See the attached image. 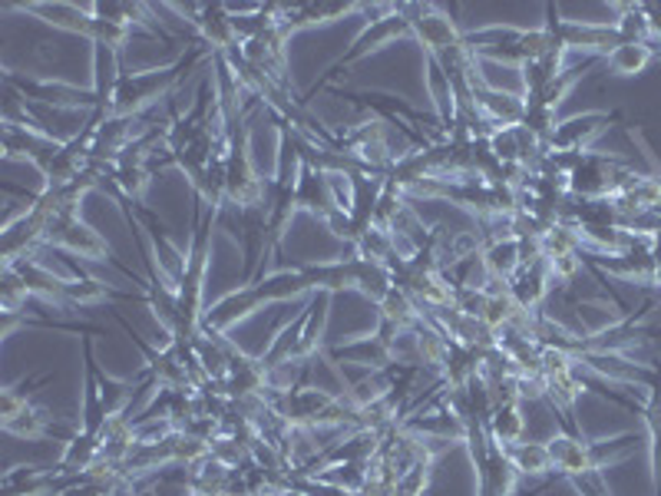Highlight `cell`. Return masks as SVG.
Masks as SVG:
<instances>
[{"label":"cell","mask_w":661,"mask_h":496,"mask_svg":"<svg viewBox=\"0 0 661 496\" xmlns=\"http://www.w3.org/2000/svg\"><path fill=\"white\" fill-rule=\"evenodd\" d=\"M288 486H295V489H301V493H308V496H358V493H348V489H341V486H335V483H324V480H317V476H301V473H291V476H288Z\"/></svg>","instance_id":"60d3db41"},{"label":"cell","mask_w":661,"mask_h":496,"mask_svg":"<svg viewBox=\"0 0 661 496\" xmlns=\"http://www.w3.org/2000/svg\"><path fill=\"white\" fill-rule=\"evenodd\" d=\"M403 14L410 21V37H417L427 57H440L463 40L457 21L440 4H403Z\"/></svg>","instance_id":"9c48e42d"},{"label":"cell","mask_w":661,"mask_h":496,"mask_svg":"<svg viewBox=\"0 0 661 496\" xmlns=\"http://www.w3.org/2000/svg\"><path fill=\"white\" fill-rule=\"evenodd\" d=\"M565 73V53H546V57H536L529 63L520 66V76H523V97H533L539 94L542 87H549V83L556 76Z\"/></svg>","instance_id":"4dcf8cb0"},{"label":"cell","mask_w":661,"mask_h":496,"mask_svg":"<svg viewBox=\"0 0 661 496\" xmlns=\"http://www.w3.org/2000/svg\"><path fill=\"white\" fill-rule=\"evenodd\" d=\"M30 298L24 278L17 275V269L4 265V275H0V305H4V314H17L21 305Z\"/></svg>","instance_id":"8d00e7d4"},{"label":"cell","mask_w":661,"mask_h":496,"mask_svg":"<svg viewBox=\"0 0 661 496\" xmlns=\"http://www.w3.org/2000/svg\"><path fill=\"white\" fill-rule=\"evenodd\" d=\"M165 11H176V14L189 17L196 37L212 53H225L238 44L235 27H232V14L225 4H165Z\"/></svg>","instance_id":"8fae6325"},{"label":"cell","mask_w":661,"mask_h":496,"mask_svg":"<svg viewBox=\"0 0 661 496\" xmlns=\"http://www.w3.org/2000/svg\"><path fill=\"white\" fill-rule=\"evenodd\" d=\"M486 292L479 285H463V288H453V311L460 314H470V318H483V308H486Z\"/></svg>","instance_id":"ab89813d"},{"label":"cell","mask_w":661,"mask_h":496,"mask_svg":"<svg viewBox=\"0 0 661 496\" xmlns=\"http://www.w3.org/2000/svg\"><path fill=\"white\" fill-rule=\"evenodd\" d=\"M466 44L476 60L483 57V60H500V63H516V66H523L536 57H546V53H565V47L546 27L526 30V27L496 24V27L466 34Z\"/></svg>","instance_id":"7a4b0ae2"},{"label":"cell","mask_w":661,"mask_h":496,"mask_svg":"<svg viewBox=\"0 0 661 496\" xmlns=\"http://www.w3.org/2000/svg\"><path fill=\"white\" fill-rule=\"evenodd\" d=\"M57 476V467H14L0 480V496H53Z\"/></svg>","instance_id":"d4e9b609"},{"label":"cell","mask_w":661,"mask_h":496,"mask_svg":"<svg viewBox=\"0 0 661 496\" xmlns=\"http://www.w3.org/2000/svg\"><path fill=\"white\" fill-rule=\"evenodd\" d=\"M142 116H107L100 126H97V136H93V146H90V162L93 165H113L120 159V152L136 139L142 136L149 126H139Z\"/></svg>","instance_id":"ac0fdd59"},{"label":"cell","mask_w":661,"mask_h":496,"mask_svg":"<svg viewBox=\"0 0 661 496\" xmlns=\"http://www.w3.org/2000/svg\"><path fill=\"white\" fill-rule=\"evenodd\" d=\"M384 183H387V179L367 176V173L348 176V222H351L348 245H351V248L374 228V212H377Z\"/></svg>","instance_id":"e0dca14e"},{"label":"cell","mask_w":661,"mask_h":496,"mask_svg":"<svg viewBox=\"0 0 661 496\" xmlns=\"http://www.w3.org/2000/svg\"><path fill=\"white\" fill-rule=\"evenodd\" d=\"M259 308H265V305H262V298H259V292H255L252 285H241V288L228 292L225 298H219L212 308H205V311H202V327H212V331H228L232 324L245 321L248 314H255Z\"/></svg>","instance_id":"7402d4cb"},{"label":"cell","mask_w":661,"mask_h":496,"mask_svg":"<svg viewBox=\"0 0 661 496\" xmlns=\"http://www.w3.org/2000/svg\"><path fill=\"white\" fill-rule=\"evenodd\" d=\"M351 269H354V288L364 295V298H371L374 305H381L384 298H387V292L394 288V275H390V269L387 265H381V262H367V259H351Z\"/></svg>","instance_id":"f546056e"},{"label":"cell","mask_w":661,"mask_h":496,"mask_svg":"<svg viewBox=\"0 0 661 496\" xmlns=\"http://www.w3.org/2000/svg\"><path fill=\"white\" fill-rule=\"evenodd\" d=\"M8 8L34 14L43 24L57 27V30L87 37L90 44L100 37V21L87 11V4H73V0H53V4H43V0H27V4H8Z\"/></svg>","instance_id":"4fadbf2b"},{"label":"cell","mask_w":661,"mask_h":496,"mask_svg":"<svg viewBox=\"0 0 661 496\" xmlns=\"http://www.w3.org/2000/svg\"><path fill=\"white\" fill-rule=\"evenodd\" d=\"M654 53H658V47H651V44H622L606 57V66L619 76H638L648 70Z\"/></svg>","instance_id":"1f68e13d"},{"label":"cell","mask_w":661,"mask_h":496,"mask_svg":"<svg viewBox=\"0 0 661 496\" xmlns=\"http://www.w3.org/2000/svg\"><path fill=\"white\" fill-rule=\"evenodd\" d=\"M479 262H483V272L486 278H496V282H510L520 265H523V252H520V238L507 235V238H492L479 248Z\"/></svg>","instance_id":"484cf974"},{"label":"cell","mask_w":661,"mask_h":496,"mask_svg":"<svg viewBox=\"0 0 661 496\" xmlns=\"http://www.w3.org/2000/svg\"><path fill=\"white\" fill-rule=\"evenodd\" d=\"M615 11H619V17L612 24L622 37V44H651V24L645 14V4H615Z\"/></svg>","instance_id":"d6a6232c"},{"label":"cell","mask_w":661,"mask_h":496,"mask_svg":"<svg viewBox=\"0 0 661 496\" xmlns=\"http://www.w3.org/2000/svg\"><path fill=\"white\" fill-rule=\"evenodd\" d=\"M133 493H136V489H133V480H126V483H123V489H120L116 496H133Z\"/></svg>","instance_id":"f6af8a7d"},{"label":"cell","mask_w":661,"mask_h":496,"mask_svg":"<svg viewBox=\"0 0 661 496\" xmlns=\"http://www.w3.org/2000/svg\"><path fill=\"white\" fill-rule=\"evenodd\" d=\"M113 292L103 285V282H97V278H87V275H76V278H70V285H66V305L70 308H76V305H93V301H107Z\"/></svg>","instance_id":"d590c367"},{"label":"cell","mask_w":661,"mask_h":496,"mask_svg":"<svg viewBox=\"0 0 661 496\" xmlns=\"http://www.w3.org/2000/svg\"><path fill=\"white\" fill-rule=\"evenodd\" d=\"M282 496H308V493H301V489H295V486H288V489H285V493H282Z\"/></svg>","instance_id":"bcb514c9"},{"label":"cell","mask_w":661,"mask_h":496,"mask_svg":"<svg viewBox=\"0 0 661 496\" xmlns=\"http://www.w3.org/2000/svg\"><path fill=\"white\" fill-rule=\"evenodd\" d=\"M321 355H324V361H330L327 368L335 371V374H338V364H341V361H348V364H361V368H374V371H381V368H387V364L394 361L390 345H384L377 335L354 338V342H348V345H335V348H324Z\"/></svg>","instance_id":"603a6c76"},{"label":"cell","mask_w":661,"mask_h":496,"mask_svg":"<svg viewBox=\"0 0 661 496\" xmlns=\"http://www.w3.org/2000/svg\"><path fill=\"white\" fill-rule=\"evenodd\" d=\"M354 11H364V4H354V0H341V4H278V30L288 37L295 30H304V27H321V24H335Z\"/></svg>","instance_id":"d6986e66"},{"label":"cell","mask_w":661,"mask_h":496,"mask_svg":"<svg viewBox=\"0 0 661 496\" xmlns=\"http://www.w3.org/2000/svg\"><path fill=\"white\" fill-rule=\"evenodd\" d=\"M215 53L196 40L192 47H186V53H179L170 66H159V70H142V73H129L126 63L120 60V76H116V87H113V107L110 116H139L146 107L159 103V100H170L173 90L179 83L202 63L212 60Z\"/></svg>","instance_id":"6da1fadb"},{"label":"cell","mask_w":661,"mask_h":496,"mask_svg":"<svg viewBox=\"0 0 661 496\" xmlns=\"http://www.w3.org/2000/svg\"><path fill=\"white\" fill-rule=\"evenodd\" d=\"M552 282H556V275H552V269H549V262H546V256H542V259L523 265V269L507 282V288H510V298H513L523 311H533V314H536L539 305L549 298Z\"/></svg>","instance_id":"44dd1931"},{"label":"cell","mask_w":661,"mask_h":496,"mask_svg":"<svg viewBox=\"0 0 661 496\" xmlns=\"http://www.w3.org/2000/svg\"><path fill=\"white\" fill-rule=\"evenodd\" d=\"M0 427L8 434L17 437H50L53 434V418L50 410H43L40 404H34L27 394L21 390H4L0 397Z\"/></svg>","instance_id":"9a60e30c"},{"label":"cell","mask_w":661,"mask_h":496,"mask_svg":"<svg viewBox=\"0 0 661 496\" xmlns=\"http://www.w3.org/2000/svg\"><path fill=\"white\" fill-rule=\"evenodd\" d=\"M635 447V434H622L615 441H599V444H586L583 437L575 434H559L546 441L549 450V463L552 473L559 476H583V473H596L606 470L609 463H619L632 454Z\"/></svg>","instance_id":"3957f363"},{"label":"cell","mask_w":661,"mask_h":496,"mask_svg":"<svg viewBox=\"0 0 661 496\" xmlns=\"http://www.w3.org/2000/svg\"><path fill=\"white\" fill-rule=\"evenodd\" d=\"M632 173L635 170L625 165L622 159L586 149L583 159L575 162V170L569 173V196H575V199H612L625 189Z\"/></svg>","instance_id":"5b68a950"},{"label":"cell","mask_w":661,"mask_h":496,"mask_svg":"<svg viewBox=\"0 0 661 496\" xmlns=\"http://www.w3.org/2000/svg\"><path fill=\"white\" fill-rule=\"evenodd\" d=\"M572 483H575V489L583 493V496H609V489H606V483H602V470L583 473V476H572Z\"/></svg>","instance_id":"b9f144b4"},{"label":"cell","mask_w":661,"mask_h":496,"mask_svg":"<svg viewBox=\"0 0 661 496\" xmlns=\"http://www.w3.org/2000/svg\"><path fill=\"white\" fill-rule=\"evenodd\" d=\"M11 269H17V275L24 278V285H27V292H30V295H43V298L57 301L60 308H70V305H66V285H70V278L53 275V272H50V269H43L37 259L17 262V265H11Z\"/></svg>","instance_id":"83f0119b"},{"label":"cell","mask_w":661,"mask_h":496,"mask_svg":"<svg viewBox=\"0 0 661 496\" xmlns=\"http://www.w3.org/2000/svg\"><path fill=\"white\" fill-rule=\"evenodd\" d=\"M0 136H4L8 159L34 162L40 176L50 173V165L57 162V156L63 152V142H66V139H53L47 133H37L30 126H4V129H0Z\"/></svg>","instance_id":"2e32d148"},{"label":"cell","mask_w":661,"mask_h":496,"mask_svg":"<svg viewBox=\"0 0 661 496\" xmlns=\"http://www.w3.org/2000/svg\"><path fill=\"white\" fill-rule=\"evenodd\" d=\"M397 37H410V21H407V14H403V4H374V21H367V24L361 27V34L351 40V50H348L345 57H338L335 63H330V66L321 73V79L314 83L311 94H308L304 100H311L317 90H324L327 79L338 76V70H345V66H351V63H358V60H364V57L384 50V47H387L390 40H397Z\"/></svg>","instance_id":"277c9868"},{"label":"cell","mask_w":661,"mask_h":496,"mask_svg":"<svg viewBox=\"0 0 661 496\" xmlns=\"http://www.w3.org/2000/svg\"><path fill=\"white\" fill-rule=\"evenodd\" d=\"M520 126H526L536 139H539V146H546L549 149V142H552V133H556V126H559V120H556V110H549V107H526V113H523V123Z\"/></svg>","instance_id":"74e56055"},{"label":"cell","mask_w":661,"mask_h":496,"mask_svg":"<svg viewBox=\"0 0 661 496\" xmlns=\"http://www.w3.org/2000/svg\"><path fill=\"white\" fill-rule=\"evenodd\" d=\"M341 179L345 176H327L314 165L301 162L298 170V186H295V206L304 209L308 215L327 222L338 209H348V196H341Z\"/></svg>","instance_id":"ba28073f"},{"label":"cell","mask_w":661,"mask_h":496,"mask_svg":"<svg viewBox=\"0 0 661 496\" xmlns=\"http://www.w3.org/2000/svg\"><path fill=\"white\" fill-rule=\"evenodd\" d=\"M486 434H489L492 444H500V447L520 444L523 434H526V418H523L520 404H500V407H492L489 421H486Z\"/></svg>","instance_id":"f1b7e54d"},{"label":"cell","mask_w":661,"mask_h":496,"mask_svg":"<svg viewBox=\"0 0 661 496\" xmlns=\"http://www.w3.org/2000/svg\"><path fill=\"white\" fill-rule=\"evenodd\" d=\"M638 418L648 434V454H651V486L654 496H661V364H654V377L648 384V400L638 404Z\"/></svg>","instance_id":"cb8c5ba5"},{"label":"cell","mask_w":661,"mask_h":496,"mask_svg":"<svg viewBox=\"0 0 661 496\" xmlns=\"http://www.w3.org/2000/svg\"><path fill=\"white\" fill-rule=\"evenodd\" d=\"M431 473H434V460L410 467L407 473H400L394 480V496H424L427 486H431Z\"/></svg>","instance_id":"f35d334b"},{"label":"cell","mask_w":661,"mask_h":496,"mask_svg":"<svg viewBox=\"0 0 661 496\" xmlns=\"http://www.w3.org/2000/svg\"><path fill=\"white\" fill-rule=\"evenodd\" d=\"M113 413L107 410L103 387H100V364L93 355V342L83 338V410H79V431L103 437Z\"/></svg>","instance_id":"5bb4252c"},{"label":"cell","mask_w":661,"mask_h":496,"mask_svg":"<svg viewBox=\"0 0 661 496\" xmlns=\"http://www.w3.org/2000/svg\"><path fill=\"white\" fill-rule=\"evenodd\" d=\"M4 87H11L24 103H40L50 110H63V113H93L103 110V100L97 90H79V87H66V83L57 79H34V76H21V73H4ZM107 113V110H103Z\"/></svg>","instance_id":"8992f818"},{"label":"cell","mask_w":661,"mask_h":496,"mask_svg":"<svg viewBox=\"0 0 661 496\" xmlns=\"http://www.w3.org/2000/svg\"><path fill=\"white\" fill-rule=\"evenodd\" d=\"M622 116H625L622 110H593L562 120L552 133L549 152H586L612 123H622Z\"/></svg>","instance_id":"7c38bea8"},{"label":"cell","mask_w":661,"mask_h":496,"mask_svg":"<svg viewBox=\"0 0 661 496\" xmlns=\"http://www.w3.org/2000/svg\"><path fill=\"white\" fill-rule=\"evenodd\" d=\"M510 460L516 463L520 476H542V473H552V463H549V450L546 444H533V441H520L513 447H507Z\"/></svg>","instance_id":"e575fe53"},{"label":"cell","mask_w":661,"mask_h":496,"mask_svg":"<svg viewBox=\"0 0 661 496\" xmlns=\"http://www.w3.org/2000/svg\"><path fill=\"white\" fill-rule=\"evenodd\" d=\"M427 94H431V103H434V116L444 126V136H450L453 120H457V97H453L447 70L434 57H427Z\"/></svg>","instance_id":"4316f807"},{"label":"cell","mask_w":661,"mask_h":496,"mask_svg":"<svg viewBox=\"0 0 661 496\" xmlns=\"http://www.w3.org/2000/svg\"><path fill=\"white\" fill-rule=\"evenodd\" d=\"M645 14H648V24H651V44H661V4H645Z\"/></svg>","instance_id":"7bdbcfd3"},{"label":"cell","mask_w":661,"mask_h":496,"mask_svg":"<svg viewBox=\"0 0 661 496\" xmlns=\"http://www.w3.org/2000/svg\"><path fill=\"white\" fill-rule=\"evenodd\" d=\"M43 245L63 248L79 259H110V245L100 232H93L79 215H47Z\"/></svg>","instance_id":"30bf717a"},{"label":"cell","mask_w":661,"mask_h":496,"mask_svg":"<svg viewBox=\"0 0 661 496\" xmlns=\"http://www.w3.org/2000/svg\"><path fill=\"white\" fill-rule=\"evenodd\" d=\"M324 483H335L348 493H361L371 480V460H351V463H338V467H324L317 473H311Z\"/></svg>","instance_id":"836d02e7"},{"label":"cell","mask_w":661,"mask_h":496,"mask_svg":"<svg viewBox=\"0 0 661 496\" xmlns=\"http://www.w3.org/2000/svg\"><path fill=\"white\" fill-rule=\"evenodd\" d=\"M651 285L661 288V245H651Z\"/></svg>","instance_id":"ee69618b"},{"label":"cell","mask_w":661,"mask_h":496,"mask_svg":"<svg viewBox=\"0 0 661 496\" xmlns=\"http://www.w3.org/2000/svg\"><path fill=\"white\" fill-rule=\"evenodd\" d=\"M473 100L479 107V113L496 126V129H507V126H520L523 113H526V100L520 94H507V90H496L489 87L486 79L473 83Z\"/></svg>","instance_id":"ffe728a7"},{"label":"cell","mask_w":661,"mask_h":496,"mask_svg":"<svg viewBox=\"0 0 661 496\" xmlns=\"http://www.w3.org/2000/svg\"><path fill=\"white\" fill-rule=\"evenodd\" d=\"M562 47L569 50H589L593 57H609L615 47H622V37L615 24H589V21H562L552 4H546V24H542Z\"/></svg>","instance_id":"52a82bcc"}]
</instances>
